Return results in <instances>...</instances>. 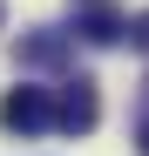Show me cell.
Returning a JSON list of instances; mask_svg holds the SVG:
<instances>
[{
    "label": "cell",
    "mask_w": 149,
    "mask_h": 156,
    "mask_svg": "<svg viewBox=\"0 0 149 156\" xmlns=\"http://www.w3.org/2000/svg\"><path fill=\"white\" fill-rule=\"evenodd\" d=\"M0 129H14V136H47L54 129V95L47 88H7L0 95Z\"/></svg>",
    "instance_id": "1"
},
{
    "label": "cell",
    "mask_w": 149,
    "mask_h": 156,
    "mask_svg": "<svg viewBox=\"0 0 149 156\" xmlns=\"http://www.w3.org/2000/svg\"><path fill=\"white\" fill-rule=\"evenodd\" d=\"M102 122V95H95L88 75H68L61 95H54V129H68V136H88V129Z\"/></svg>",
    "instance_id": "2"
},
{
    "label": "cell",
    "mask_w": 149,
    "mask_h": 156,
    "mask_svg": "<svg viewBox=\"0 0 149 156\" xmlns=\"http://www.w3.org/2000/svg\"><path fill=\"white\" fill-rule=\"evenodd\" d=\"M14 61L20 68H68V34H54V27H34V34H20L14 41Z\"/></svg>",
    "instance_id": "3"
},
{
    "label": "cell",
    "mask_w": 149,
    "mask_h": 156,
    "mask_svg": "<svg viewBox=\"0 0 149 156\" xmlns=\"http://www.w3.org/2000/svg\"><path fill=\"white\" fill-rule=\"evenodd\" d=\"M74 34H81L88 48H109V41H122V34H129V20H122L109 0H95V7H81V14H74Z\"/></svg>",
    "instance_id": "4"
},
{
    "label": "cell",
    "mask_w": 149,
    "mask_h": 156,
    "mask_svg": "<svg viewBox=\"0 0 149 156\" xmlns=\"http://www.w3.org/2000/svg\"><path fill=\"white\" fill-rule=\"evenodd\" d=\"M129 41H136V48H142V55H149V7H142V14L129 20Z\"/></svg>",
    "instance_id": "5"
},
{
    "label": "cell",
    "mask_w": 149,
    "mask_h": 156,
    "mask_svg": "<svg viewBox=\"0 0 149 156\" xmlns=\"http://www.w3.org/2000/svg\"><path fill=\"white\" fill-rule=\"evenodd\" d=\"M136 149H142V156H149V122H142V129H136Z\"/></svg>",
    "instance_id": "6"
},
{
    "label": "cell",
    "mask_w": 149,
    "mask_h": 156,
    "mask_svg": "<svg viewBox=\"0 0 149 156\" xmlns=\"http://www.w3.org/2000/svg\"><path fill=\"white\" fill-rule=\"evenodd\" d=\"M74 7H95V0H74Z\"/></svg>",
    "instance_id": "7"
},
{
    "label": "cell",
    "mask_w": 149,
    "mask_h": 156,
    "mask_svg": "<svg viewBox=\"0 0 149 156\" xmlns=\"http://www.w3.org/2000/svg\"><path fill=\"white\" fill-rule=\"evenodd\" d=\"M0 20H7V7H0Z\"/></svg>",
    "instance_id": "8"
}]
</instances>
